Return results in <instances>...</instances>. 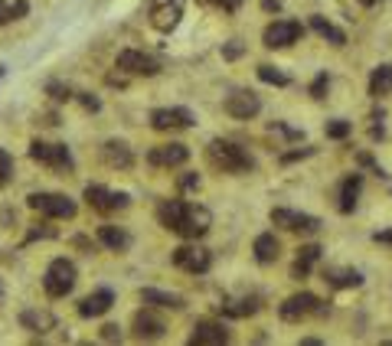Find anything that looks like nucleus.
Instances as JSON below:
<instances>
[{"instance_id":"nucleus-21","label":"nucleus","mask_w":392,"mask_h":346,"mask_svg":"<svg viewBox=\"0 0 392 346\" xmlns=\"http://www.w3.org/2000/svg\"><path fill=\"white\" fill-rule=\"evenodd\" d=\"M252 252H255V258L262 265H272V262H278V255H282V245H278V238H275L272 232H262V236L255 238V245H252Z\"/></svg>"},{"instance_id":"nucleus-23","label":"nucleus","mask_w":392,"mask_h":346,"mask_svg":"<svg viewBox=\"0 0 392 346\" xmlns=\"http://www.w3.org/2000/svg\"><path fill=\"white\" fill-rule=\"evenodd\" d=\"M317 258H321V248H317V245H304V248H298V258H294V265H291V278H298V281L307 278Z\"/></svg>"},{"instance_id":"nucleus-35","label":"nucleus","mask_w":392,"mask_h":346,"mask_svg":"<svg viewBox=\"0 0 392 346\" xmlns=\"http://www.w3.org/2000/svg\"><path fill=\"white\" fill-rule=\"evenodd\" d=\"M327 85H330V79H327V76H317V79H314V85H311V95H314V98H324Z\"/></svg>"},{"instance_id":"nucleus-32","label":"nucleus","mask_w":392,"mask_h":346,"mask_svg":"<svg viewBox=\"0 0 392 346\" xmlns=\"http://www.w3.org/2000/svg\"><path fill=\"white\" fill-rule=\"evenodd\" d=\"M350 131H353L350 121H327V137H333V141H343Z\"/></svg>"},{"instance_id":"nucleus-14","label":"nucleus","mask_w":392,"mask_h":346,"mask_svg":"<svg viewBox=\"0 0 392 346\" xmlns=\"http://www.w3.org/2000/svg\"><path fill=\"white\" fill-rule=\"evenodd\" d=\"M190 343L193 346H222V343H229V330L216 321H200L193 327V333H190Z\"/></svg>"},{"instance_id":"nucleus-8","label":"nucleus","mask_w":392,"mask_h":346,"mask_svg":"<svg viewBox=\"0 0 392 346\" xmlns=\"http://www.w3.org/2000/svg\"><path fill=\"white\" fill-rule=\"evenodd\" d=\"M272 222L288 229V232H298V236H314V232H321V219L307 216V212H294V209H272Z\"/></svg>"},{"instance_id":"nucleus-3","label":"nucleus","mask_w":392,"mask_h":346,"mask_svg":"<svg viewBox=\"0 0 392 346\" xmlns=\"http://www.w3.org/2000/svg\"><path fill=\"white\" fill-rule=\"evenodd\" d=\"M43 287L50 297H66L76 287V265L69 262V258H56L43 275Z\"/></svg>"},{"instance_id":"nucleus-20","label":"nucleus","mask_w":392,"mask_h":346,"mask_svg":"<svg viewBox=\"0 0 392 346\" xmlns=\"http://www.w3.org/2000/svg\"><path fill=\"white\" fill-rule=\"evenodd\" d=\"M111 304H115V294H111L108 287H102V291L88 294L86 301L79 304V313H82V317H102V313L111 311Z\"/></svg>"},{"instance_id":"nucleus-39","label":"nucleus","mask_w":392,"mask_h":346,"mask_svg":"<svg viewBox=\"0 0 392 346\" xmlns=\"http://www.w3.org/2000/svg\"><path fill=\"white\" fill-rule=\"evenodd\" d=\"M209 4H216V7H222V10H239L242 7V0H209Z\"/></svg>"},{"instance_id":"nucleus-19","label":"nucleus","mask_w":392,"mask_h":346,"mask_svg":"<svg viewBox=\"0 0 392 346\" xmlns=\"http://www.w3.org/2000/svg\"><path fill=\"white\" fill-rule=\"evenodd\" d=\"M102 161L115 170H128L134 163V157H131V147L125 141H108L102 147Z\"/></svg>"},{"instance_id":"nucleus-31","label":"nucleus","mask_w":392,"mask_h":346,"mask_svg":"<svg viewBox=\"0 0 392 346\" xmlns=\"http://www.w3.org/2000/svg\"><path fill=\"white\" fill-rule=\"evenodd\" d=\"M20 13H26V4H0V23H10V20H17Z\"/></svg>"},{"instance_id":"nucleus-12","label":"nucleus","mask_w":392,"mask_h":346,"mask_svg":"<svg viewBox=\"0 0 392 346\" xmlns=\"http://www.w3.org/2000/svg\"><path fill=\"white\" fill-rule=\"evenodd\" d=\"M183 17V0H154L151 4V23L161 33H171Z\"/></svg>"},{"instance_id":"nucleus-5","label":"nucleus","mask_w":392,"mask_h":346,"mask_svg":"<svg viewBox=\"0 0 392 346\" xmlns=\"http://www.w3.org/2000/svg\"><path fill=\"white\" fill-rule=\"evenodd\" d=\"M278 313H282V321L298 323V321H304V317H311V313H327V307L317 301V294L301 291V294H291L288 301L278 307Z\"/></svg>"},{"instance_id":"nucleus-36","label":"nucleus","mask_w":392,"mask_h":346,"mask_svg":"<svg viewBox=\"0 0 392 346\" xmlns=\"http://www.w3.org/2000/svg\"><path fill=\"white\" fill-rule=\"evenodd\" d=\"M50 95L56 98V102H69V98H72V92H69V88H62L59 82H50Z\"/></svg>"},{"instance_id":"nucleus-29","label":"nucleus","mask_w":392,"mask_h":346,"mask_svg":"<svg viewBox=\"0 0 392 346\" xmlns=\"http://www.w3.org/2000/svg\"><path fill=\"white\" fill-rule=\"evenodd\" d=\"M255 311H258L255 297H239V301H226L222 304V313H229V317H252Z\"/></svg>"},{"instance_id":"nucleus-13","label":"nucleus","mask_w":392,"mask_h":346,"mask_svg":"<svg viewBox=\"0 0 392 346\" xmlns=\"http://www.w3.org/2000/svg\"><path fill=\"white\" fill-rule=\"evenodd\" d=\"M86 200L92 209L98 212H118L128 206V196L125 193H111V190H105V186H86Z\"/></svg>"},{"instance_id":"nucleus-42","label":"nucleus","mask_w":392,"mask_h":346,"mask_svg":"<svg viewBox=\"0 0 392 346\" xmlns=\"http://www.w3.org/2000/svg\"><path fill=\"white\" fill-rule=\"evenodd\" d=\"M82 105H86V108H98V102H95V98H92V95H86V98H82Z\"/></svg>"},{"instance_id":"nucleus-27","label":"nucleus","mask_w":392,"mask_h":346,"mask_svg":"<svg viewBox=\"0 0 392 346\" xmlns=\"http://www.w3.org/2000/svg\"><path fill=\"white\" fill-rule=\"evenodd\" d=\"M392 92V66H379L373 69V76H369V95L373 98H383V95Z\"/></svg>"},{"instance_id":"nucleus-16","label":"nucleus","mask_w":392,"mask_h":346,"mask_svg":"<svg viewBox=\"0 0 392 346\" xmlns=\"http://www.w3.org/2000/svg\"><path fill=\"white\" fill-rule=\"evenodd\" d=\"M226 111H229L232 118L248 121L262 111V102H258V95H252V92H232L229 98H226Z\"/></svg>"},{"instance_id":"nucleus-34","label":"nucleus","mask_w":392,"mask_h":346,"mask_svg":"<svg viewBox=\"0 0 392 346\" xmlns=\"http://www.w3.org/2000/svg\"><path fill=\"white\" fill-rule=\"evenodd\" d=\"M52 236H56V229H50V226H36V229H30L26 242H33V238H52Z\"/></svg>"},{"instance_id":"nucleus-15","label":"nucleus","mask_w":392,"mask_h":346,"mask_svg":"<svg viewBox=\"0 0 392 346\" xmlns=\"http://www.w3.org/2000/svg\"><path fill=\"white\" fill-rule=\"evenodd\" d=\"M187 157L190 151L183 144H157L147 154V163H154V167H180V163H187Z\"/></svg>"},{"instance_id":"nucleus-17","label":"nucleus","mask_w":392,"mask_h":346,"mask_svg":"<svg viewBox=\"0 0 392 346\" xmlns=\"http://www.w3.org/2000/svg\"><path fill=\"white\" fill-rule=\"evenodd\" d=\"M134 337L137 340H161L163 337V330H167V323L157 317V313L151 311V307H144V311H137L134 313Z\"/></svg>"},{"instance_id":"nucleus-1","label":"nucleus","mask_w":392,"mask_h":346,"mask_svg":"<svg viewBox=\"0 0 392 346\" xmlns=\"http://www.w3.org/2000/svg\"><path fill=\"white\" fill-rule=\"evenodd\" d=\"M157 219H161L163 229H171L177 236L196 242V238H203L206 232H209L213 212L206 209V206L183 203V200H167V203H161V209H157Z\"/></svg>"},{"instance_id":"nucleus-26","label":"nucleus","mask_w":392,"mask_h":346,"mask_svg":"<svg viewBox=\"0 0 392 346\" xmlns=\"http://www.w3.org/2000/svg\"><path fill=\"white\" fill-rule=\"evenodd\" d=\"M141 301H144L147 307H171V311H180V307H183V297H180V294H167V291H154V287L141 291Z\"/></svg>"},{"instance_id":"nucleus-11","label":"nucleus","mask_w":392,"mask_h":346,"mask_svg":"<svg viewBox=\"0 0 392 346\" xmlns=\"http://www.w3.org/2000/svg\"><path fill=\"white\" fill-rule=\"evenodd\" d=\"M193 111L187 108H157L151 111V127L154 131H183V127H193Z\"/></svg>"},{"instance_id":"nucleus-37","label":"nucleus","mask_w":392,"mask_h":346,"mask_svg":"<svg viewBox=\"0 0 392 346\" xmlns=\"http://www.w3.org/2000/svg\"><path fill=\"white\" fill-rule=\"evenodd\" d=\"M102 340H105V343H115V340H121V327H115V323H105V327H102Z\"/></svg>"},{"instance_id":"nucleus-10","label":"nucleus","mask_w":392,"mask_h":346,"mask_svg":"<svg viewBox=\"0 0 392 346\" xmlns=\"http://www.w3.org/2000/svg\"><path fill=\"white\" fill-rule=\"evenodd\" d=\"M173 265L190 271V275H203V271H209L213 258H209V252H206L203 245H180L177 252H173Z\"/></svg>"},{"instance_id":"nucleus-40","label":"nucleus","mask_w":392,"mask_h":346,"mask_svg":"<svg viewBox=\"0 0 392 346\" xmlns=\"http://www.w3.org/2000/svg\"><path fill=\"white\" fill-rule=\"evenodd\" d=\"M222 56H226V59H236V56H242V46L239 42H229V46L222 50Z\"/></svg>"},{"instance_id":"nucleus-30","label":"nucleus","mask_w":392,"mask_h":346,"mask_svg":"<svg viewBox=\"0 0 392 346\" xmlns=\"http://www.w3.org/2000/svg\"><path fill=\"white\" fill-rule=\"evenodd\" d=\"M258 79H262V82H268V85H282V88L291 82V79L284 76V72H278L275 66H258Z\"/></svg>"},{"instance_id":"nucleus-7","label":"nucleus","mask_w":392,"mask_h":346,"mask_svg":"<svg viewBox=\"0 0 392 346\" xmlns=\"http://www.w3.org/2000/svg\"><path fill=\"white\" fill-rule=\"evenodd\" d=\"M30 157L36 163H46L52 170H72V154H69L66 144H43V141H33L30 144Z\"/></svg>"},{"instance_id":"nucleus-22","label":"nucleus","mask_w":392,"mask_h":346,"mask_svg":"<svg viewBox=\"0 0 392 346\" xmlns=\"http://www.w3.org/2000/svg\"><path fill=\"white\" fill-rule=\"evenodd\" d=\"M20 323H23V330H30V333H50V330L56 327V317H52L50 311H23L20 313Z\"/></svg>"},{"instance_id":"nucleus-4","label":"nucleus","mask_w":392,"mask_h":346,"mask_svg":"<svg viewBox=\"0 0 392 346\" xmlns=\"http://www.w3.org/2000/svg\"><path fill=\"white\" fill-rule=\"evenodd\" d=\"M26 203H30V209L43 212L50 219H72L76 216V203L62 193H33Z\"/></svg>"},{"instance_id":"nucleus-2","label":"nucleus","mask_w":392,"mask_h":346,"mask_svg":"<svg viewBox=\"0 0 392 346\" xmlns=\"http://www.w3.org/2000/svg\"><path fill=\"white\" fill-rule=\"evenodd\" d=\"M206 157H209V163L219 167L222 173H248V170L255 167V161L242 151L239 144H232V141H209Z\"/></svg>"},{"instance_id":"nucleus-18","label":"nucleus","mask_w":392,"mask_h":346,"mask_svg":"<svg viewBox=\"0 0 392 346\" xmlns=\"http://www.w3.org/2000/svg\"><path fill=\"white\" fill-rule=\"evenodd\" d=\"M359 190H363V177H359V173H350V177L340 183V190H337V209H340V212L357 209Z\"/></svg>"},{"instance_id":"nucleus-25","label":"nucleus","mask_w":392,"mask_h":346,"mask_svg":"<svg viewBox=\"0 0 392 346\" xmlns=\"http://www.w3.org/2000/svg\"><path fill=\"white\" fill-rule=\"evenodd\" d=\"M324 281L330 287H359L363 284L359 271H353V268H324Z\"/></svg>"},{"instance_id":"nucleus-41","label":"nucleus","mask_w":392,"mask_h":346,"mask_svg":"<svg viewBox=\"0 0 392 346\" xmlns=\"http://www.w3.org/2000/svg\"><path fill=\"white\" fill-rule=\"evenodd\" d=\"M376 242H379V245H392V229H389V232H376Z\"/></svg>"},{"instance_id":"nucleus-24","label":"nucleus","mask_w":392,"mask_h":346,"mask_svg":"<svg viewBox=\"0 0 392 346\" xmlns=\"http://www.w3.org/2000/svg\"><path fill=\"white\" fill-rule=\"evenodd\" d=\"M98 242H102L105 248H111V252H125L131 245V236L118 226H102L98 229Z\"/></svg>"},{"instance_id":"nucleus-43","label":"nucleus","mask_w":392,"mask_h":346,"mask_svg":"<svg viewBox=\"0 0 392 346\" xmlns=\"http://www.w3.org/2000/svg\"><path fill=\"white\" fill-rule=\"evenodd\" d=\"M0 294H4V291H0Z\"/></svg>"},{"instance_id":"nucleus-28","label":"nucleus","mask_w":392,"mask_h":346,"mask_svg":"<svg viewBox=\"0 0 392 346\" xmlns=\"http://www.w3.org/2000/svg\"><path fill=\"white\" fill-rule=\"evenodd\" d=\"M311 26H314V33H317V36H324V40H330L333 46H343V42H347L343 30H337V26H333L330 20H324V17H311Z\"/></svg>"},{"instance_id":"nucleus-33","label":"nucleus","mask_w":392,"mask_h":346,"mask_svg":"<svg viewBox=\"0 0 392 346\" xmlns=\"http://www.w3.org/2000/svg\"><path fill=\"white\" fill-rule=\"evenodd\" d=\"M10 177H13V161H10L7 151H0V186L7 183Z\"/></svg>"},{"instance_id":"nucleus-6","label":"nucleus","mask_w":392,"mask_h":346,"mask_svg":"<svg viewBox=\"0 0 392 346\" xmlns=\"http://www.w3.org/2000/svg\"><path fill=\"white\" fill-rule=\"evenodd\" d=\"M115 69L125 72V76H157V72H161V62L141 50H121L118 59H115Z\"/></svg>"},{"instance_id":"nucleus-9","label":"nucleus","mask_w":392,"mask_h":346,"mask_svg":"<svg viewBox=\"0 0 392 346\" xmlns=\"http://www.w3.org/2000/svg\"><path fill=\"white\" fill-rule=\"evenodd\" d=\"M301 33H304V30H301V23H294V20H275V23L265 26L262 40L268 50H284L291 42H298Z\"/></svg>"},{"instance_id":"nucleus-38","label":"nucleus","mask_w":392,"mask_h":346,"mask_svg":"<svg viewBox=\"0 0 392 346\" xmlns=\"http://www.w3.org/2000/svg\"><path fill=\"white\" fill-rule=\"evenodd\" d=\"M193 186H200V177H196V173H187V177H180V190H193Z\"/></svg>"}]
</instances>
